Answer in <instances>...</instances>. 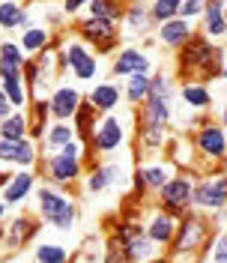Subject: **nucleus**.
<instances>
[{
    "label": "nucleus",
    "mask_w": 227,
    "mask_h": 263,
    "mask_svg": "<svg viewBox=\"0 0 227 263\" xmlns=\"http://www.w3.org/2000/svg\"><path fill=\"white\" fill-rule=\"evenodd\" d=\"M227 51L224 45L206 39L203 33H195L182 48L174 54V78L179 84L182 81H218L221 69H224Z\"/></svg>",
    "instance_id": "nucleus-1"
},
{
    "label": "nucleus",
    "mask_w": 227,
    "mask_h": 263,
    "mask_svg": "<svg viewBox=\"0 0 227 263\" xmlns=\"http://www.w3.org/2000/svg\"><path fill=\"white\" fill-rule=\"evenodd\" d=\"M87 164V147L81 141H72L69 147H63L54 156H42V162L36 167L39 180L45 185L54 189H66V192H75V185L84 182V167Z\"/></svg>",
    "instance_id": "nucleus-2"
},
{
    "label": "nucleus",
    "mask_w": 227,
    "mask_h": 263,
    "mask_svg": "<svg viewBox=\"0 0 227 263\" xmlns=\"http://www.w3.org/2000/svg\"><path fill=\"white\" fill-rule=\"evenodd\" d=\"M33 215L42 224L60 230V233H69V230H75L78 218H81L78 197H75V192L54 189V185H45L42 182L36 189V195H33Z\"/></svg>",
    "instance_id": "nucleus-3"
},
{
    "label": "nucleus",
    "mask_w": 227,
    "mask_h": 263,
    "mask_svg": "<svg viewBox=\"0 0 227 263\" xmlns=\"http://www.w3.org/2000/svg\"><path fill=\"white\" fill-rule=\"evenodd\" d=\"M177 108H179V84L174 78V72L156 69L153 72V87L146 102L138 108V114L146 117L149 123H159L164 129H174L177 123Z\"/></svg>",
    "instance_id": "nucleus-4"
},
{
    "label": "nucleus",
    "mask_w": 227,
    "mask_h": 263,
    "mask_svg": "<svg viewBox=\"0 0 227 263\" xmlns=\"http://www.w3.org/2000/svg\"><path fill=\"white\" fill-rule=\"evenodd\" d=\"M215 239V230H212V221L210 215H200V213H188L185 218H179V228H177V236L171 248L164 251L171 260L177 263L179 257H206L210 254V246Z\"/></svg>",
    "instance_id": "nucleus-5"
},
{
    "label": "nucleus",
    "mask_w": 227,
    "mask_h": 263,
    "mask_svg": "<svg viewBox=\"0 0 227 263\" xmlns=\"http://www.w3.org/2000/svg\"><path fill=\"white\" fill-rule=\"evenodd\" d=\"M188 138H192L197 162H203L206 171H227V132L215 117H203Z\"/></svg>",
    "instance_id": "nucleus-6"
},
{
    "label": "nucleus",
    "mask_w": 227,
    "mask_h": 263,
    "mask_svg": "<svg viewBox=\"0 0 227 263\" xmlns=\"http://www.w3.org/2000/svg\"><path fill=\"white\" fill-rule=\"evenodd\" d=\"M60 54H63L66 75L75 84H96L99 78V54L90 45H84L72 30L60 36Z\"/></svg>",
    "instance_id": "nucleus-7"
},
{
    "label": "nucleus",
    "mask_w": 227,
    "mask_h": 263,
    "mask_svg": "<svg viewBox=\"0 0 227 263\" xmlns=\"http://www.w3.org/2000/svg\"><path fill=\"white\" fill-rule=\"evenodd\" d=\"M72 33L81 39L84 45H90L99 57H108V54L113 57L117 51L123 48V33H120V24H117V21L81 15L72 24Z\"/></svg>",
    "instance_id": "nucleus-8"
},
{
    "label": "nucleus",
    "mask_w": 227,
    "mask_h": 263,
    "mask_svg": "<svg viewBox=\"0 0 227 263\" xmlns=\"http://www.w3.org/2000/svg\"><path fill=\"white\" fill-rule=\"evenodd\" d=\"M131 126H135V114H131V120H123L120 114L102 117L96 132H93V141H90L87 164L93 162V159H111L113 153H120V149L126 147V141H129Z\"/></svg>",
    "instance_id": "nucleus-9"
},
{
    "label": "nucleus",
    "mask_w": 227,
    "mask_h": 263,
    "mask_svg": "<svg viewBox=\"0 0 227 263\" xmlns=\"http://www.w3.org/2000/svg\"><path fill=\"white\" fill-rule=\"evenodd\" d=\"M177 174V167L167 162V159H144V162L135 164V171H131V195L135 200H141L144 203L146 195H159L164 185L171 182V177Z\"/></svg>",
    "instance_id": "nucleus-10"
},
{
    "label": "nucleus",
    "mask_w": 227,
    "mask_h": 263,
    "mask_svg": "<svg viewBox=\"0 0 227 263\" xmlns=\"http://www.w3.org/2000/svg\"><path fill=\"white\" fill-rule=\"evenodd\" d=\"M195 180H197V174H192V171H177V174L171 177V182L156 195V206L164 210L167 215H174L177 221L185 218L188 213H195V210H192V200H195Z\"/></svg>",
    "instance_id": "nucleus-11"
},
{
    "label": "nucleus",
    "mask_w": 227,
    "mask_h": 263,
    "mask_svg": "<svg viewBox=\"0 0 227 263\" xmlns=\"http://www.w3.org/2000/svg\"><path fill=\"white\" fill-rule=\"evenodd\" d=\"M227 206V171H200L195 180L192 210L200 215H212Z\"/></svg>",
    "instance_id": "nucleus-12"
},
{
    "label": "nucleus",
    "mask_w": 227,
    "mask_h": 263,
    "mask_svg": "<svg viewBox=\"0 0 227 263\" xmlns=\"http://www.w3.org/2000/svg\"><path fill=\"white\" fill-rule=\"evenodd\" d=\"M135 156H138V162H144V159H159L167 144H171V138H174V129H164L159 123H149L146 117H141L135 111Z\"/></svg>",
    "instance_id": "nucleus-13"
},
{
    "label": "nucleus",
    "mask_w": 227,
    "mask_h": 263,
    "mask_svg": "<svg viewBox=\"0 0 227 263\" xmlns=\"http://www.w3.org/2000/svg\"><path fill=\"white\" fill-rule=\"evenodd\" d=\"M129 171L123 167L120 162H113V159H93V162L87 164V171H84V182L81 189L87 195H102V192H108V189H123V185H129Z\"/></svg>",
    "instance_id": "nucleus-14"
},
{
    "label": "nucleus",
    "mask_w": 227,
    "mask_h": 263,
    "mask_svg": "<svg viewBox=\"0 0 227 263\" xmlns=\"http://www.w3.org/2000/svg\"><path fill=\"white\" fill-rule=\"evenodd\" d=\"M42 230V221L33 213H18L9 215V221L3 224V242H0V251L3 254H21L24 248H30L36 242Z\"/></svg>",
    "instance_id": "nucleus-15"
},
{
    "label": "nucleus",
    "mask_w": 227,
    "mask_h": 263,
    "mask_svg": "<svg viewBox=\"0 0 227 263\" xmlns=\"http://www.w3.org/2000/svg\"><path fill=\"white\" fill-rule=\"evenodd\" d=\"M156 69H159V66H156V60H153L149 51H144L141 45L126 42V45L111 57V69H108V72H111V81H126L131 75H153Z\"/></svg>",
    "instance_id": "nucleus-16"
},
{
    "label": "nucleus",
    "mask_w": 227,
    "mask_h": 263,
    "mask_svg": "<svg viewBox=\"0 0 227 263\" xmlns=\"http://www.w3.org/2000/svg\"><path fill=\"white\" fill-rule=\"evenodd\" d=\"M42 162V147L33 138L0 141V167L6 171H36Z\"/></svg>",
    "instance_id": "nucleus-17"
},
{
    "label": "nucleus",
    "mask_w": 227,
    "mask_h": 263,
    "mask_svg": "<svg viewBox=\"0 0 227 263\" xmlns=\"http://www.w3.org/2000/svg\"><path fill=\"white\" fill-rule=\"evenodd\" d=\"M81 105H84V93L75 81L57 84V90L48 96V111L54 123H72Z\"/></svg>",
    "instance_id": "nucleus-18"
},
{
    "label": "nucleus",
    "mask_w": 227,
    "mask_h": 263,
    "mask_svg": "<svg viewBox=\"0 0 227 263\" xmlns=\"http://www.w3.org/2000/svg\"><path fill=\"white\" fill-rule=\"evenodd\" d=\"M120 33H123V39H129L131 45H135V39H149L156 33V24L149 18V3H144V0L126 3V12H123V21H120Z\"/></svg>",
    "instance_id": "nucleus-19"
},
{
    "label": "nucleus",
    "mask_w": 227,
    "mask_h": 263,
    "mask_svg": "<svg viewBox=\"0 0 227 263\" xmlns=\"http://www.w3.org/2000/svg\"><path fill=\"white\" fill-rule=\"evenodd\" d=\"M39 185H42V180H39L36 171H12L9 182L0 189V197L6 200L9 210H15V206H24L27 200H33Z\"/></svg>",
    "instance_id": "nucleus-20"
},
{
    "label": "nucleus",
    "mask_w": 227,
    "mask_h": 263,
    "mask_svg": "<svg viewBox=\"0 0 227 263\" xmlns=\"http://www.w3.org/2000/svg\"><path fill=\"white\" fill-rule=\"evenodd\" d=\"M177 228H179V221L174 218V215H167L164 210H159V206L146 210V215H144V233L156 242L159 251H167V248H171L174 236H177Z\"/></svg>",
    "instance_id": "nucleus-21"
},
{
    "label": "nucleus",
    "mask_w": 227,
    "mask_h": 263,
    "mask_svg": "<svg viewBox=\"0 0 227 263\" xmlns=\"http://www.w3.org/2000/svg\"><path fill=\"white\" fill-rule=\"evenodd\" d=\"M197 33H203L212 42H224L227 39V3L224 0H206L203 3V18L197 21Z\"/></svg>",
    "instance_id": "nucleus-22"
},
{
    "label": "nucleus",
    "mask_w": 227,
    "mask_h": 263,
    "mask_svg": "<svg viewBox=\"0 0 227 263\" xmlns=\"http://www.w3.org/2000/svg\"><path fill=\"white\" fill-rule=\"evenodd\" d=\"M84 99H87L102 117H111V114H117V108L123 105V87L117 81H111V78H105V81L93 84V87L84 93Z\"/></svg>",
    "instance_id": "nucleus-23"
},
{
    "label": "nucleus",
    "mask_w": 227,
    "mask_h": 263,
    "mask_svg": "<svg viewBox=\"0 0 227 263\" xmlns=\"http://www.w3.org/2000/svg\"><path fill=\"white\" fill-rule=\"evenodd\" d=\"M197 33V24H192V21H185V18H171L167 24H162V27H156V39H159V45H162L164 51H174L177 54L192 36Z\"/></svg>",
    "instance_id": "nucleus-24"
},
{
    "label": "nucleus",
    "mask_w": 227,
    "mask_h": 263,
    "mask_svg": "<svg viewBox=\"0 0 227 263\" xmlns=\"http://www.w3.org/2000/svg\"><path fill=\"white\" fill-rule=\"evenodd\" d=\"M33 27L30 21V3H18V0H0V33H6L12 39V33H21Z\"/></svg>",
    "instance_id": "nucleus-25"
},
{
    "label": "nucleus",
    "mask_w": 227,
    "mask_h": 263,
    "mask_svg": "<svg viewBox=\"0 0 227 263\" xmlns=\"http://www.w3.org/2000/svg\"><path fill=\"white\" fill-rule=\"evenodd\" d=\"M179 102L192 111V114L210 117L212 111V90L203 81H182L179 84Z\"/></svg>",
    "instance_id": "nucleus-26"
},
{
    "label": "nucleus",
    "mask_w": 227,
    "mask_h": 263,
    "mask_svg": "<svg viewBox=\"0 0 227 263\" xmlns=\"http://www.w3.org/2000/svg\"><path fill=\"white\" fill-rule=\"evenodd\" d=\"M54 42H57V33H51L48 24H33V27H27V30L18 36V45L24 48L27 60L39 57V54H45Z\"/></svg>",
    "instance_id": "nucleus-27"
},
{
    "label": "nucleus",
    "mask_w": 227,
    "mask_h": 263,
    "mask_svg": "<svg viewBox=\"0 0 227 263\" xmlns=\"http://www.w3.org/2000/svg\"><path fill=\"white\" fill-rule=\"evenodd\" d=\"M0 90L6 93L12 111H27L30 108V93H27V84H24V72L0 75Z\"/></svg>",
    "instance_id": "nucleus-28"
},
{
    "label": "nucleus",
    "mask_w": 227,
    "mask_h": 263,
    "mask_svg": "<svg viewBox=\"0 0 227 263\" xmlns=\"http://www.w3.org/2000/svg\"><path fill=\"white\" fill-rule=\"evenodd\" d=\"M99 120H102V114H99L96 108L84 99V105L78 108V114H75V120H72V126H75V138L87 147V156H90V141H93V132H96Z\"/></svg>",
    "instance_id": "nucleus-29"
},
{
    "label": "nucleus",
    "mask_w": 227,
    "mask_h": 263,
    "mask_svg": "<svg viewBox=\"0 0 227 263\" xmlns=\"http://www.w3.org/2000/svg\"><path fill=\"white\" fill-rule=\"evenodd\" d=\"M72 141H78L72 123H51V129L45 132V138H42L39 147H42V156H54V153H60L63 147H69Z\"/></svg>",
    "instance_id": "nucleus-30"
},
{
    "label": "nucleus",
    "mask_w": 227,
    "mask_h": 263,
    "mask_svg": "<svg viewBox=\"0 0 227 263\" xmlns=\"http://www.w3.org/2000/svg\"><path fill=\"white\" fill-rule=\"evenodd\" d=\"M27 66V54L18 45V39L3 36L0 39V75H9V72H24Z\"/></svg>",
    "instance_id": "nucleus-31"
},
{
    "label": "nucleus",
    "mask_w": 227,
    "mask_h": 263,
    "mask_svg": "<svg viewBox=\"0 0 227 263\" xmlns=\"http://www.w3.org/2000/svg\"><path fill=\"white\" fill-rule=\"evenodd\" d=\"M149 87H153V75H131L123 81V102L129 105L131 111H138L149 96Z\"/></svg>",
    "instance_id": "nucleus-32"
},
{
    "label": "nucleus",
    "mask_w": 227,
    "mask_h": 263,
    "mask_svg": "<svg viewBox=\"0 0 227 263\" xmlns=\"http://www.w3.org/2000/svg\"><path fill=\"white\" fill-rule=\"evenodd\" d=\"M30 138V117L27 111H12L0 123V141H21Z\"/></svg>",
    "instance_id": "nucleus-33"
},
{
    "label": "nucleus",
    "mask_w": 227,
    "mask_h": 263,
    "mask_svg": "<svg viewBox=\"0 0 227 263\" xmlns=\"http://www.w3.org/2000/svg\"><path fill=\"white\" fill-rule=\"evenodd\" d=\"M30 263H72V251L63 242H36Z\"/></svg>",
    "instance_id": "nucleus-34"
},
{
    "label": "nucleus",
    "mask_w": 227,
    "mask_h": 263,
    "mask_svg": "<svg viewBox=\"0 0 227 263\" xmlns=\"http://www.w3.org/2000/svg\"><path fill=\"white\" fill-rule=\"evenodd\" d=\"M27 117H30V138L36 144H42V138H45V132L51 129V111H48V102H30V108H27Z\"/></svg>",
    "instance_id": "nucleus-35"
},
{
    "label": "nucleus",
    "mask_w": 227,
    "mask_h": 263,
    "mask_svg": "<svg viewBox=\"0 0 227 263\" xmlns=\"http://www.w3.org/2000/svg\"><path fill=\"white\" fill-rule=\"evenodd\" d=\"M123 12H126V3H113V0H90L84 3V15L90 18H105V21H123Z\"/></svg>",
    "instance_id": "nucleus-36"
},
{
    "label": "nucleus",
    "mask_w": 227,
    "mask_h": 263,
    "mask_svg": "<svg viewBox=\"0 0 227 263\" xmlns=\"http://www.w3.org/2000/svg\"><path fill=\"white\" fill-rule=\"evenodd\" d=\"M177 15H179V0H153L149 3V18H153L156 27L167 24L171 18H177Z\"/></svg>",
    "instance_id": "nucleus-37"
},
{
    "label": "nucleus",
    "mask_w": 227,
    "mask_h": 263,
    "mask_svg": "<svg viewBox=\"0 0 227 263\" xmlns=\"http://www.w3.org/2000/svg\"><path fill=\"white\" fill-rule=\"evenodd\" d=\"M203 260L206 263H227V228L215 233V239H212V246H210V254Z\"/></svg>",
    "instance_id": "nucleus-38"
},
{
    "label": "nucleus",
    "mask_w": 227,
    "mask_h": 263,
    "mask_svg": "<svg viewBox=\"0 0 227 263\" xmlns=\"http://www.w3.org/2000/svg\"><path fill=\"white\" fill-rule=\"evenodd\" d=\"M102 263H129L123 246H120L117 239H111V236H105V254H102Z\"/></svg>",
    "instance_id": "nucleus-39"
},
{
    "label": "nucleus",
    "mask_w": 227,
    "mask_h": 263,
    "mask_svg": "<svg viewBox=\"0 0 227 263\" xmlns=\"http://www.w3.org/2000/svg\"><path fill=\"white\" fill-rule=\"evenodd\" d=\"M179 18H185V21H200L203 18V3L200 0H179Z\"/></svg>",
    "instance_id": "nucleus-40"
},
{
    "label": "nucleus",
    "mask_w": 227,
    "mask_h": 263,
    "mask_svg": "<svg viewBox=\"0 0 227 263\" xmlns=\"http://www.w3.org/2000/svg\"><path fill=\"white\" fill-rule=\"evenodd\" d=\"M60 12H63V18H78L84 15V3L81 0H69V3H60Z\"/></svg>",
    "instance_id": "nucleus-41"
},
{
    "label": "nucleus",
    "mask_w": 227,
    "mask_h": 263,
    "mask_svg": "<svg viewBox=\"0 0 227 263\" xmlns=\"http://www.w3.org/2000/svg\"><path fill=\"white\" fill-rule=\"evenodd\" d=\"M210 221H212V230H215V233H218V230H224L227 228V206H224V210H218V213H212Z\"/></svg>",
    "instance_id": "nucleus-42"
},
{
    "label": "nucleus",
    "mask_w": 227,
    "mask_h": 263,
    "mask_svg": "<svg viewBox=\"0 0 227 263\" xmlns=\"http://www.w3.org/2000/svg\"><path fill=\"white\" fill-rule=\"evenodd\" d=\"M12 114V105H9V99H6V93L0 90V123L6 120V117Z\"/></svg>",
    "instance_id": "nucleus-43"
},
{
    "label": "nucleus",
    "mask_w": 227,
    "mask_h": 263,
    "mask_svg": "<svg viewBox=\"0 0 227 263\" xmlns=\"http://www.w3.org/2000/svg\"><path fill=\"white\" fill-rule=\"evenodd\" d=\"M9 221V206H6V200L0 197V224H6Z\"/></svg>",
    "instance_id": "nucleus-44"
},
{
    "label": "nucleus",
    "mask_w": 227,
    "mask_h": 263,
    "mask_svg": "<svg viewBox=\"0 0 227 263\" xmlns=\"http://www.w3.org/2000/svg\"><path fill=\"white\" fill-rule=\"evenodd\" d=\"M218 123L224 126V132H227V102L221 105V111H218Z\"/></svg>",
    "instance_id": "nucleus-45"
},
{
    "label": "nucleus",
    "mask_w": 227,
    "mask_h": 263,
    "mask_svg": "<svg viewBox=\"0 0 227 263\" xmlns=\"http://www.w3.org/2000/svg\"><path fill=\"white\" fill-rule=\"evenodd\" d=\"M149 263H174V260H171V257H167V254H159V257H156V260H149Z\"/></svg>",
    "instance_id": "nucleus-46"
},
{
    "label": "nucleus",
    "mask_w": 227,
    "mask_h": 263,
    "mask_svg": "<svg viewBox=\"0 0 227 263\" xmlns=\"http://www.w3.org/2000/svg\"><path fill=\"white\" fill-rule=\"evenodd\" d=\"M221 81H227V57H224V69H221Z\"/></svg>",
    "instance_id": "nucleus-47"
},
{
    "label": "nucleus",
    "mask_w": 227,
    "mask_h": 263,
    "mask_svg": "<svg viewBox=\"0 0 227 263\" xmlns=\"http://www.w3.org/2000/svg\"><path fill=\"white\" fill-rule=\"evenodd\" d=\"M0 263H3V251H0Z\"/></svg>",
    "instance_id": "nucleus-48"
},
{
    "label": "nucleus",
    "mask_w": 227,
    "mask_h": 263,
    "mask_svg": "<svg viewBox=\"0 0 227 263\" xmlns=\"http://www.w3.org/2000/svg\"><path fill=\"white\" fill-rule=\"evenodd\" d=\"M224 42H227V39H224ZM224 48H227V45H224Z\"/></svg>",
    "instance_id": "nucleus-49"
}]
</instances>
